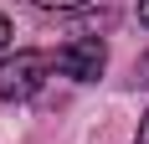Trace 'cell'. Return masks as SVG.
<instances>
[{"instance_id": "3957f363", "label": "cell", "mask_w": 149, "mask_h": 144, "mask_svg": "<svg viewBox=\"0 0 149 144\" xmlns=\"http://www.w3.org/2000/svg\"><path fill=\"white\" fill-rule=\"evenodd\" d=\"M36 5H41V10H82L88 0H36Z\"/></svg>"}, {"instance_id": "6da1fadb", "label": "cell", "mask_w": 149, "mask_h": 144, "mask_svg": "<svg viewBox=\"0 0 149 144\" xmlns=\"http://www.w3.org/2000/svg\"><path fill=\"white\" fill-rule=\"evenodd\" d=\"M46 72L52 57L41 52H15V57H0V103H26L46 87Z\"/></svg>"}, {"instance_id": "7a4b0ae2", "label": "cell", "mask_w": 149, "mask_h": 144, "mask_svg": "<svg viewBox=\"0 0 149 144\" xmlns=\"http://www.w3.org/2000/svg\"><path fill=\"white\" fill-rule=\"evenodd\" d=\"M52 67H57L62 77H77V82H98L103 67H108V46L98 41V36H72L67 46H57Z\"/></svg>"}, {"instance_id": "5b68a950", "label": "cell", "mask_w": 149, "mask_h": 144, "mask_svg": "<svg viewBox=\"0 0 149 144\" xmlns=\"http://www.w3.org/2000/svg\"><path fill=\"white\" fill-rule=\"evenodd\" d=\"M134 72H139V82H149V57H139V67H134Z\"/></svg>"}, {"instance_id": "52a82bcc", "label": "cell", "mask_w": 149, "mask_h": 144, "mask_svg": "<svg viewBox=\"0 0 149 144\" xmlns=\"http://www.w3.org/2000/svg\"><path fill=\"white\" fill-rule=\"evenodd\" d=\"M139 21H144V26H149V0H139Z\"/></svg>"}, {"instance_id": "8992f818", "label": "cell", "mask_w": 149, "mask_h": 144, "mask_svg": "<svg viewBox=\"0 0 149 144\" xmlns=\"http://www.w3.org/2000/svg\"><path fill=\"white\" fill-rule=\"evenodd\" d=\"M10 41V21H5V15H0V46Z\"/></svg>"}, {"instance_id": "277c9868", "label": "cell", "mask_w": 149, "mask_h": 144, "mask_svg": "<svg viewBox=\"0 0 149 144\" xmlns=\"http://www.w3.org/2000/svg\"><path fill=\"white\" fill-rule=\"evenodd\" d=\"M134 144H149V113L139 118V134H134Z\"/></svg>"}]
</instances>
